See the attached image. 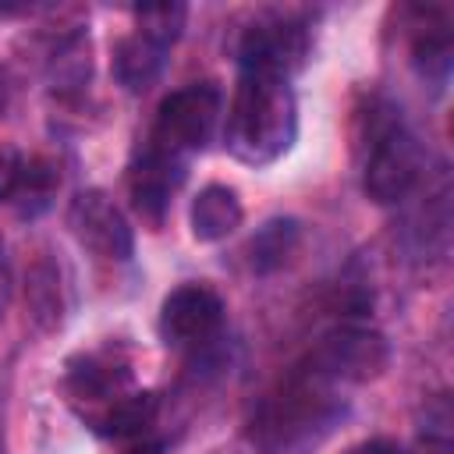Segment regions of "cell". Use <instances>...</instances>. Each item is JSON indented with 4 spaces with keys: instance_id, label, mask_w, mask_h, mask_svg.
Returning <instances> with one entry per match:
<instances>
[{
    "instance_id": "6da1fadb",
    "label": "cell",
    "mask_w": 454,
    "mask_h": 454,
    "mask_svg": "<svg viewBox=\"0 0 454 454\" xmlns=\"http://www.w3.org/2000/svg\"><path fill=\"white\" fill-rule=\"evenodd\" d=\"M294 135L298 103L287 78L266 71H241L223 124L227 153L248 167H266L291 149Z\"/></svg>"
},
{
    "instance_id": "7a4b0ae2",
    "label": "cell",
    "mask_w": 454,
    "mask_h": 454,
    "mask_svg": "<svg viewBox=\"0 0 454 454\" xmlns=\"http://www.w3.org/2000/svg\"><path fill=\"white\" fill-rule=\"evenodd\" d=\"M344 415V401L333 383L316 369H301L284 380L252 415V443L266 454H305L316 447Z\"/></svg>"
},
{
    "instance_id": "3957f363",
    "label": "cell",
    "mask_w": 454,
    "mask_h": 454,
    "mask_svg": "<svg viewBox=\"0 0 454 454\" xmlns=\"http://www.w3.org/2000/svg\"><path fill=\"white\" fill-rule=\"evenodd\" d=\"M426 156L415 135L390 117L372 114L369 117V142H365V167H362V188L372 202L394 206L411 195V188L422 181Z\"/></svg>"
},
{
    "instance_id": "277c9868",
    "label": "cell",
    "mask_w": 454,
    "mask_h": 454,
    "mask_svg": "<svg viewBox=\"0 0 454 454\" xmlns=\"http://www.w3.org/2000/svg\"><path fill=\"white\" fill-rule=\"evenodd\" d=\"M220 110H223V96L213 82L181 85L170 96H163L149 145L184 160L188 153H199L209 142V135L220 121Z\"/></svg>"
},
{
    "instance_id": "5b68a950",
    "label": "cell",
    "mask_w": 454,
    "mask_h": 454,
    "mask_svg": "<svg viewBox=\"0 0 454 454\" xmlns=\"http://www.w3.org/2000/svg\"><path fill=\"white\" fill-rule=\"evenodd\" d=\"M390 344L380 330L362 323H340L319 337L312 351V369L330 383H369L387 372Z\"/></svg>"
},
{
    "instance_id": "8992f818",
    "label": "cell",
    "mask_w": 454,
    "mask_h": 454,
    "mask_svg": "<svg viewBox=\"0 0 454 454\" xmlns=\"http://www.w3.org/2000/svg\"><path fill=\"white\" fill-rule=\"evenodd\" d=\"M309 57V28L287 14L255 18L238 39L241 71H266L287 78Z\"/></svg>"
},
{
    "instance_id": "52a82bcc",
    "label": "cell",
    "mask_w": 454,
    "mask_h": 454,
    "mask_svg": "<svg viewBox=\"0 0 454 454\" xmlns=\"http://www.w3.org/2000/svg\"><path fill=\"white\" fill-rule=\"evenodd\" d=\"M67 227L78 238V245L89 248L99 259L124 262L135 252V234H131L121 206L106 192H99V188L78 192L71 199V206H67Z\"/></svg>"
},
{
    "instance_id": "ba28073f",
    "label": "cell",
    "mask_w": 454,
    "mask_h": 454,
    "mask_svg": "<svg viewBox=\"0 0 454 454\" xmlns=\"http://www.w3.org/2000/svg\"><path fill=\"white\" fill-rule=\"evenodd\" d=\"M223 326V298L209 284H181L160 305V333L174 348H199Z\"/></svg>"
},
{
    "instance_id": "9c48e42d",
    "label": "cell",
    "mask_w": 454,
    "mask_h": 454,
    "mask_svg": "<svg viewBox=\"0 0 454 454\" xmlns=\"http://www.w3.org/2000/svg\"><path fill=\"white\" fill-rule=\"evenodd\" d=\"M181 177H184V160H177L156 145H145L135 156V163L128 170V195H131L135 213L153 231L163 223V216L170 209V195L181 184Z\"/></svg>"
},
{
    "instance_id": "30bf717a",
    "label": "cell",
    "mask_w": 454,
    "mask_h": 454,
    "mask_svg": "<svg viewBox=\"0 0 454 454\" xmlns=\"http://www.w3.org/2000/svg\"><path fill=\"white\" fill-rule=\"evenodd\" d=\"M241 199L231 184H206L199 188V195L192 199V209H188V223H192V234L195 241H223L227 234H234L241 227Z\"/></svg>"
},
{
    "instance_id": "8fae6325",
    "label": "cell",
    "mask_w": 454,
    "mask_h": 454,
    "mask_svg": "<svg viewBox=\"0 0 454 454\" xmlns=\"http://www.w3.org/2000/svg\"><path fill=\"white\" fill-rule=\"evenodd\" d=\"M163 57H167V46H160V43L149 39L145 32L131 28L128 35L117 39L110 67H114V78H117L128 92H142V89H149V85L160 78Z\"/></svg>"
},
{
    "instance_id": "7c38bea8",
    "label": "cell",
    "mask_w": 454,
    "mask_h": 454,
    "mask_svg": "<svg viewBox=\"0 0 454 454\" xmlns=\"http://www.w3.org/2000/svg\"><path fill=\"white\" fill-rule=\"evenodd\" d=\"M298 234H301V231H298V220H284V216L266 220V223L252 234V241H248L252 270L270 273V270L284 266L287 255L298 248Z\"/></svg>"
},
{
    "instance_id": "4fadbf2b",
    "label": "cell",
    "mask_w": 454,
    "mask_h": 454,
    "mask_svg": "<svg viewBox=\"0 0 454 454\" xmlns=\"http://www.w3.org/2000/svg\"><path fill=\"white\" fill-rule=\"evenodd\" d=\"M28 305H32V319L43 326V330H57L60 326V316H64V298H60V280H57V270L50 262H35L28 270Z\"/></svg>"
},
{
    "instance_id": "5bb4252c",
    "label": "cell",
    "mask_w": 454,
    "mask_h": 454,
    "mask_svg": "<svg viewBox=\"0 0 454 454\" xmlns=\"http://www.w3.org/2000/svg\"><path fill=\"white\" fill-rule=\"evenodd\" d=\"M184 21H188V7L184 4H145V7H135V28L145 32L149 39H156L167 50L181 39Z\"/></svg>"
},
{
    "instance_id": "9a60e30c",
    "label": "cell",
    "mask_w": 454,
    "mask_h": 454,
    "mask_svg": "<svg viewBox=\"0 0 454 454\" xmlns=\"http://www.w3.org/2000/svg\"><path fill=\"white\" fill-rule=\"evenodd\" d=\"M411 60L422 78H443L450 67V32L447 25H426L411 43Z\"/></svg>"
},
{
    "instance_id": "2e32d148",
    "label": "cell",
    "mask_w": 454,
    "mask_h": 454,
    "mask_svg": "<svg viewBox=\"0 0 454 454\" xmlns=\"http://www.w3.org/2000/svg\"><path fill=\"white\" fill-rule=\"evenodd\" d=\"M21 177H25V156L14 145L0 142V202L21 192Z\"/></svg>"
},
{
    "instance_id": "e0dca14e",
    "label": "cell",
    "mask_w": 454,
    "mask_h": 454,
    "mask_svg": "<svg viewBox=\"0 0 454 454\" xmlns=\"http://www.w3.org/2000/svg\"><path fill=\"white\" fill-rule=\"evenodd\" d=\"M344 454H408L397 440H387V436H372V440H362L355 447H348Z\"/></svg>"
},
{
    "instance_id": "ac0fdd59",
    "label": "cell",
    "mask_w": 454,
    "mask_h": 454,
    "mask_svg": "<svg viewBox=\"0 0 454 454\" xmlns=\"http://www.w3.org/2000/svg\"><path fill=\"white\" fill-rule=\"evenodd\" d=\"M160 447L156 443H142V440H128V447H124V454H156Z\"/></svg>"
},
{
    "instance_id": "d6986e66",
    "label": "cell",
    "mask_w": 454,
    "mask_h": 454,
    "mask_svg": "<svg viewBox=\"0 0 454 454\" xmlns=\"http://www.w3.org/2000/svg\"><path fill=\"white\" fill-rule=\"evenodd\" d=\"M7 294H11V277H7V270H4V262H0V316H4Z\"/></svg>"
},
{
    "instance_id": "ffe728a7",
    "label": "cell",
    "mask_w": 454,
    "mask_h": 454,
    "mask_svg": "<svg viewBox=\"0 0 454 454\" xmlns=\"http://www.w3.org/2000/svg\"><path fill=\"white\" fill-rule=\"evenodd\" d=\"M4 106H7V82H4V74H0V114H4Z\"/></svg>"
},
{
    "instance_id": "44dd1931",
    "label": "cell",
    "mask_w": 454,
    "mask_h": 454,
    "mask_svg": "<svg viewBox=\"0 0 454 454\" xmlns=\"http://www.w3.org/2000/svg\"><path fill=\"white\" fill-rule=\"evenodd\" d=\"M0 262H4V238H0Z\"/></svg>"
}]
</instances>
